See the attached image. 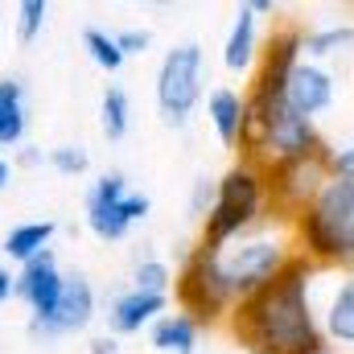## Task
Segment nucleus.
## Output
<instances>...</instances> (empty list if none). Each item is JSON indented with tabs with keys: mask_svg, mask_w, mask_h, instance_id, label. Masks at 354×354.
Here are the masks:
<instances>
[{
	"mask_svg": "<svg viewBox=\"0 0 354 354\" xmlns=\"http://www.w3.org/2000/svg\"><path fill=\"white\" fill-rule=\"evenodd\" d=\"M83 50H87V58L103 71V75H120L124 71V54H120V46H115V37L103 29V25H87L83 29Z\"/></svg>",
	"mask_w": 354,
	"mask_h": 354,
	"instance_id": "nucleus-21",
	"label": "nucleus"
},
{
	"mask_svg": "<svg viewBox=\"0 0 354 354\" xmlns=\"http://www.w3.org/2000/svg\"><path fill=\"white\" fill-rule=\"evenodd\" d=\"M145 334H149V346L157 354H198V342H202V326L177 309H165Z\"/></svg>",
	"mask_w": 354,
	"mask_h": 354,
	"instance_id": "nucleus-17",
	"label": "nucleus"
},
{
	"mask_svg": "<svg viewBox=\"0 0 354 354\" xmlns=\"http://www.w3.org/2000/svg\"><path fill=\"white\" fill-rule=\"evenodd\" d=\"M210 198H214V177L210 174H198L194 177V189H189V214L202 218L210 210Z\"/></svg>",
	"mask_w": 354,
	"mask_h": 354,
	"instance_id": "nucleus-26",
	"label": "nucleus"
},
{
	"mask_svg": "<svg viewBox=\"0 0 354 354\" xmlns=\"http://www.w3.org/2000/svg\"><path fill=\"white\" fill-rule=\"evenodd\" d=\"M169 284H174V268L165 264L161 256H140V260H136V268H132V284H128V288L169 297Z\"/></svg>",
	"mask_w": 354,
	"mask_h": 354,
	"instance_id": "nucleus-22",
	"label": "nucleus"
},
{
	"mask_svg": "<svg viewBox=\"0 0 354 354\" xmlns=\"http://www.w3.org/2000/svg\"><path fill=\"white\" fill-rule=\"evenodd\" d=\"M206 120L214 128V136L227 145V149H239V136H243V120H248V103H243V91L239 87H210L206 91Z\"/></svg>",
	"mask_w": 354,
	"mask_h": 354,
	"instance_id": "nucleus-14",
	"label": "nucleus"
},
{
	"mask_svg": "<svg viewBox=\"0 0 354 354\" xmlns=\"http://www.w3.org/2000/svg\"><path fill=\"white\" fill-rule=\"evenodd\" d=\"M153 210V198L145 189H132L128 177L120 169H107L91 181L87 198H83V218H87V231L103 243H120L132 235L136 223H145Z\"/></svg>",
	"mask_w": 354,
	"mask_h": 354,
	"instance_id": "nucleus-7",
	"label": "nucleus"
},
{
	"mask_svg": "<svg viewBox=\"0 0 354 354\" xmlns=\"http://www.w3.org/2000/svg\"><path fill=\"white\" fill-rule=\"evenodd\" d=\"M248 12L260 21V17H276V12H280V4H276V0H248Z\"/></svg>",
	"mask_w": 354,
	"mask_h": 354,
	"instance_id": "nucleus-29",
	"label": "nucleus"
},
{
	"mask_svg": "<svg viewBox=\"0 0 354 354\" xmlns=\"http://www.w3.org/2000/svg\"><path fill=\"white\" fill-rule=\"evenodd\" d=\"M313 354H338V351H330V346H322V351H313Z\"/></svg>",
	"mask_w": 354,
	"mask_h": 354,
	"instance_id": "nucleus-32",
	"label": "nucleus"
},
{
	"mask_svg": "<svg viewBox=\"0 0 354 354\" xmlns=\"http://www.w3.org/2000/svg\"><path fill=\"white\" fill-rule=\"evenodd\" d=\"M12 301V268L0 264V305H8Z\"/></svg>",
	"mask_w": 354,
	"mask_h": 354,
	"instance_id": "nucleus-30",
	"label": "nucleus"
},
{
	"mask_svg": "<svg viewBox=\"0 0 354 354\" xmlns=\"http://www.w3.org/2000/svg\"><path fill=\"white\" fill-rule=\"evenodd\" d=\"M87 351H91V354H120V342H115L111 334H95Z\"/></svg>",
	"mask_w": 354,
	"mask_h": 354,
	"instance_id": "nucleus-28",
	"label": "nucleus"
},
{
	"mask_svg": "<svg viewBox=\"0 0 354 354\" xmlns=\"http://www.w3.org/2000/svg\"><path fill=\"white\" fill-rule=\"evenodd\" d=\"M260 58V21L248 12V4L235 8V21L227 29V41H223V66L231 75H248Z\"/></svg>",
	"mask_w": 354,
	"mask_h": 354,
	"instance_id": "nucleus-16",
	"label": "nucleus"
},
{
	"mask_svg": "<svg viewBox=\"0 0 354 354\" xmlns=\"http://www.w3.org/2000/svg\"><path fill=\"white\" fill-rule=\"evenodd\" d=\"M46 21H50V0H21V4H17V17H12L17 41H21V46L37 41L41 29H46Z\"/></svg>",
	"mask_w": 354,
	"mask_h": 354,
	"instance_id": "nucleus-23",
	"label": "nucleus"
},
{
	"mask_svg": "<svg viewBox=\"0 0 354 354\" xmlns=\"http://www.w3.org/2000/svg\"><path fill=\"white\" fill-rule=\"evenodd\" d=\"M12 174H17V169H12V161L0 153V189H8V185H12Z\"/></svg>",
	"mask_w": 354,
	"mask_h": 354,
	"instance_id": "nucleus-31",
	"label": "nucleus"
},
{
	"mask_svg": "<svg viewBox=\"0 0 354 354\" xmlns=\"http://www.w3.org/2000/svg\"><path fill=\"white\" fill-rule=\"evenodd\" d=\"M169 309V297H161V292H140V288H124V292H115L111 301H107V334L120 342V338H136V334H145L161 313Z\"/></svg>",
	"mask_w": 354,
	"mask_h": 354,
	"instance_id": "nucleus-13",
	"label": "nucleus"
},
{
	"mask_svg": "<svg viewBox=\"0 0 354 354\" xmlns=\"http://www.w3.org/2000/svg\"><path fill=\"white\" fill-rule=\"evenodd\" d=\"M132 128V99L120 83H107L99 95V132L107 140H124Z\"/></svg>",
	"mask_w": 354,
	"mask_h": 354,
	"instance_id": "nucleus-20",
	"label": "nucleus"
},
{
	"mask_svg": "<svg viewBox=\"0 0 354 354\" xmlns=\"http://www.w3.org/2000/svg\"><path fill=\"white\" fill-rule=\"evenodd\" d=\"M153 99L169 128H185L194 120V111L206 99V50L198 41H177L174 50L161 54Z\"/></svg>",
	"mask_w": 354,
	"mask_h": 354,
	"instance_id": "nucleus-6",
	"label": "nucleus"
},
{
	"mask_svg": "<svg viewBox=\"0 0 354 354\" xmlns=\"http://www.w3.org/2000/svg\"><path fill=\"white\" fill-rule=\"evenodd\" d=\"M54 235H58V223H54V218H29V223L8 227V235L0 239L4 264L21 268V264H29V260H37L41 252H50Z\"/></svg>",
	"mask_w": 354,
	"mask_h": 354,
	"instance_id": "nucleus-15",
	"label": "nucleus"
},
{
	"mask_svg": "<svg viewBox=\"0 0 354 354\" xmlns=\"http://www.w3.org/2000/svg\"><path fill=\"white\" fill-rule=\"evenodd\" d=\"M29 136V103L17 75L0 79V149H21Z\"/></svg>",
	"mask_w": 354,
	"mask_h": 354,
	"instance_id": "nucleus-18",
	"label": "nucleus"
},
{
	"mask_svg": "<svg viewBox=\"0 0 354 354\" xmlns=\"http://www.w3.org/2000/svg\"><path fill=\"white\" fill-rule=\"evenodd\" d=\"M169 301L177 305V313L194 317L202 330L227 322L235 297H231V288H227V280L218 272V248L194 243L185 252L181 268L174 272V284H169Z\"/></svg>",
	"mask_w": 354,
	"mask_h": 354,
	"instance_id": "nucleus-5",
	"label": "nucleus"
},
{
	"mask_svg": "<svg viewBox=\"0 0 354 354\" xmlns=\"http://www.w3.org/2000/svg\"><path fill=\"white\" fill-rule=\"evenodd\" d=\"M37 165H46V153L37 145H21L12 153V169H37Z\"/></svg>",
	"mask_w": 354,
	"mask_h": 354,
	"instance_id": "nucleus-27",
	"label": "nucleus"
},
{
	"mask_svg": "<svg viewBox=\"0 0 354 354\" xmlns=\"http://www.w3.org/2000/svg\"><path fill=\"white\" fill-rule=\"evenodd\" d=\"M288 235L301 260L330 272H351L354 260V181L326 177L322 189L288 218Z\"/></svg>",
	"mask_w": 354,
	"mask_h": 354,
	"instance_id": "nucleus-2",
	"label": "nucleus"
},
{
	"mask_svg": "<svg viewBox=\"0 0 354 354\" xmlns=\"http://www.w3.org/2000/svg\"><path fill=\"white\" fill-rule=\"evenodd\" d=\"M292 256H297V248H292L288 223L264 218V223L252 227L248 235H239V239H231L227 248H218V272H223L231 297L243 301L248 292L264 288L276 272H284Z\"/></svg>",
	"mask_w": 354,
	"mask_h": 354,
	"instance_id": "nucleus-4",
	"label": "nucleus"
},
{
	"mask_svg": "<svg viewBox=\"0 0 354 354\" xmlns=\"http://www.w3.org/2000/svg\"><path fill=\"white\" fill-rule=\"evenodd\" d=\"M62 280H66V272H62L54 248H50L37 260L12 268V301H21L29 309V322H37V317H46L54 309V301L62 292Z\"/></svg>",
	"mask_w": 354,
	"mask_h": 354,
	"instance_id": "nucleus-10",
	"label": "nucleus"
},
{
	"mask_svg": "<svg viewBox=\"0 0 354 354\" xmlns=\"http://www.w3.org/2000/svg\"><path fill=\"white\" fill-rule=\"evenodd\" d=\"M111 37H115V46H120L124 58H145V54L153 50V29H149V25H124V29H115Z\"/></svg>",
	"mask_w": 354,
	"mask_h": 354,
	"instance_id": "nucleus-25",
	"label": "nucleus"
},
{
	"mask_svg": "<svg viewBox=\"0 0 354 354\" xmlns=\"http://www.w3.org/2000/svg\"><path fill=\"white\" fill-rule=\"evenodd\" d=\"M313 276L317 268L292 256L284 272H276L264 288L248 292L231 305L227 322L235 342L248 354H313L322 351V330L313 313Z\"/></svg>",
	"mask_w": 354,
	"mask_h": 354,
	"instance_id": "nucleus-1",
	"label": "nucleus"
},
{
	"mask_svg": "<svg viewBox=\"0 0 354 354\" xmlns=\"http://www.w3.org/2000/svg\"><path fill=\"white\" fill-rule=\"evenodd\" d=\"M334 99H338V79H334L330 66H317V62H305V58L292 66V75L284 83V107L292 115L317 124V115H326L334 107Z\"/></svg>",
	"mask_w": 354,
	"mask_h": 354,
	"instance_id": "nucleus-12",
	"label": "nucleus"
},
{
	"mask_svg": "<svg viewBox=\"0 0 354 354\" xmlns=\"http://www.w3.org/2000/svg\"><path fill=\"white\" fill-rule=\"evenodd\" d=\"M264 218H268V194L260 165L239 157L223 177H214V198H210V210L202 214V239L198 243L227 248L231 239L248 235Z\"/></svg>",
	"mask_w": 354,
	"mask_h": 354,
	"instance_id": "nucleus-3",
	"label": "nucleus"
},
{
	"mask_svg": "<svg viewBox=\"0 0 354 354\" xmlns=\"http://www.w3.org/2000/svg\"><path fill=\"white\" fill-rule=\"evenodd\" d=\"M351 41H354L351 21L309 25V29H301V58H305V62H317V66H326L330 58L346 54V50H351Z\"/></svg>",
	"mask_w": 354,
	"mask_h": 354,
	"instance_id": "nucleus-19",
	"label": "nucleus"
},
{
	"mask_svg": "<svg viewBox=\"0 0 354 354\" xmlns=\"http://www.w3.org/2000/svg\"><path fill=\"white\" fill-rule=\"evenodd\" d=\"M99 317V297H95V284H91L83 272H66L62 280V292L54 301V309L37 322H29V334L33 338H71V334H83L91 330V322Z\"/></svg>",
	"mask_w": 354,
	"mask_h": 354,
	"instance_id": "nucleus-9",
	"label": "nucleus"
},
{
	"mask_svg": "<svg viewBox=\"0 0 354 354\" xmlns=\"http://www.w3.org/2000/svg\"><path fill=\"white\" fill-rule=\"evenodd\" d=\"M326 149L330 140L309 153V157H292V161H268L260 165V177H264V194H268V218L276 223H288L326 181Z\"/></svg>",
	"mask_w": 354,
	"mask_h": 354,
	"instance_id": "nucleus-8",
	"label": "nucleus"
},
{
	"mask_svg": "<svg viewBox=\"0 0 354 354\" xmlns=\"http://www.w3.org/2000/svg\"><path fill=\"white\" fill-rule=\"evenodd\" d=\"M46 165L62 177H83L91 174V149L87 145H54L46 149Z\"/></svg>",
	"mask_w": 354,
	"mask_h": 354,
	"instance_id": "nucleus-24",
	"label": "nucleus"
},
{
	"mask_svg": "<svg viewBox=\"0 0 354 354\" xmlns=\"http://www.w3.org/2000/svg\"><path fill=\"white\" fill-rule=\"evenodd\" d=\"M326 301L313 305L317 313V330H322V342L330 351L346 354L354 346V280L351 272H330L326 268Z\"/></svg>",
	"mask_w": 354,
	"mask_h": 354,
	"instance_id": "nucleus-11",
	"label": "nucleus"
}]
</instances>
